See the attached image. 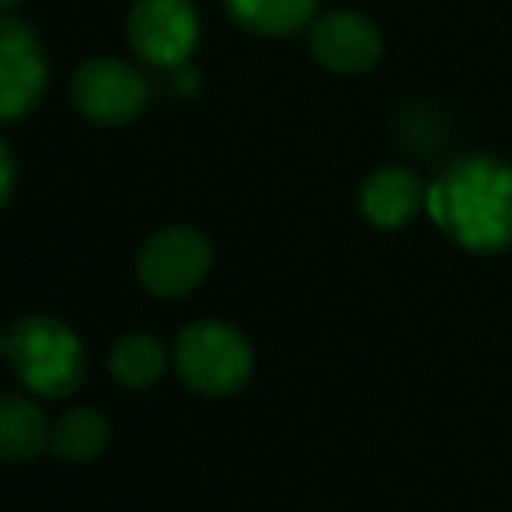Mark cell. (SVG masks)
Listing matches in <instances>:
<instances>
[{"instance_id": "obj_16", "label": "cell", "mask_w": 512, "mask_h": 512, "mask_svg": "<svg viewBox=\"0 0 512 512\" xmlns=\"http://www.w3.org/2000/svg\"><path fill=\"white\" fill-rule=\"evenodd\" d=\"M0 356H7V335L0 331Z\"/></svg>"}, {"instance_id": "obj_9", "label": "cell", "mask_w": 512, "mask_h": 512, "mask_svg": "<svg viewBox=\"0 0 512 512\" xmlns=\"http://www.w3.org/2000/svg\"><path fill=\"white\" fill-rule=\"evenodd\" d=\"M429 185L401 164L377 168L359 185V213L380 230H401L425 209Z\"/></svg>"}, {"instance_id": "obj_1", "label": "cell", "mask_w": 512, "mask_h": 512, "mask_svg": "<svg viewBox=\"0 0 512 512\" xmlns=\"http://www.w3.org/2000/svg\"><path fill=\"white\" fill-rule=\"evenodd\" d=\"M425 213L471 255L512 248V164L492 154L457 157L432 178Z\"/></svg>"}, {"instance_id": "obj_12", "label": "cell", "mask_w": 512, "mask_h": 512, "mask_svg": "<svg viewBox=\"0 0 512 512\" xmlns=\"http://www.w3.org/2000/svg\"><path fill=\"white\" fill-rule=\"evenodd\" d=\"M112 425L98 408H70L49 429V450L70 464H88L108 446Z\"/></svg>"}, {"instance_id": "obj_15", "label": "cell", "mask_w": 512, "mask_h": 512, "mask_svg": "<svg viewBox=\"0 0 512 512\" xmlns=\"http://www.w3.org/2000/svg\"><path fill=\"white\" fill-rule=\"evenodd\" d=\"M14 4H21V0H0V11H11Z\"/></svg>"}, {"instance_id": "obj_13", "label": "cell", "mask_w": 512, "mask_h": 512, "mask_svg": "<svg viewBox=\"0 0 512 512\" xmlns=\"http://www.w3.org/2000/svg\"><path fill=\"white\" fill-rule=\"evenodd\" d=\"M164 366H168V349L161 338L147 335V331H129L108 352V370L129 391H147L161 380Z\"/></svg>"}, {"instance_id": "obj_10", "label": "cell", "mask_w": 512, "mask_h": 512, "mask_svg": "<svg viewBox=\"0 0 512 512\" xmlns=\"http://www.w3.org/2000/svg\"><path fill=\"white\" fill-rule=\"evenodd\" d=\"M49 446V418L32 398L0 394V460L25 464Z\"/></svg>"}, {"instance_id": "obj_6", "label": "cell", "mask_w": 512, "mask_h": 512, "mask_svg": "<svg viewBox=\"0 0 512 512\" xmlns=\"http://www.w3.org/2000/svg\"><path fill=\"white\" fill-rule=\"evenodd\" d=\"M70 102L95 126H126L143 115L150 102V88L143 74L126 60L95 56L81 63L70 81Z\"/></svg>"}, {"instance_id": "obj_7", "label": "cell", "mask_w": 512, "mask_h": 512, "mask_svg": "<svg viewBox=\"0 0 512 512\" xmlns=\"http://www.w3.org/2000/svg\"><path fill=\"white\" fill-rule=\"evenodd\" d=\"M49 60L39 32L28 21L0 11V126L25 119L42 102Z\"/></svg>"}, {"instance_id": "obj_3", "label": "cell", "mask_w": 512, "mask_h": 512, "mask_svg": "<svg viewBox=\"0 0 512 512\" xmlns=\"http://www.w3.org/2000/svg\"><path fill=\"white\" fill-rule=\"evenodd\" d=\"M175 370L203 398H230L251 380V342L227 321H192L175 342Z\"/></svg>"}, {"instance_id": "obj_4", "label": "cell", "mask_w": 512, "mask_h": 512, "mask_svg": "<svg viewBox=\"0 0 512 512\" xmlns=\"http://www.w3.org/2000/svg\"><path fill=\"white\" fill-rule=\"evenodd\" d=\"M213 269V244L199 227L171 223L147 237L136 255V276L143 290L161 300L189 297Z\"/></svg>"}, {"instance_id": "obj_11", "label": "cell", "mask_w": 512, "mask_h": 512, "mask_svg": "<svg viewBox=\"0 0 512 512\" xmlns=\"http://www.w3.org/2000/svg\"><path fill=\"white\" fill-rule=\"evenodd\" d=\"M223 11L244 32L286 39L314 25L317 0H223Z\"/></svg>"}, {"instance_id": "obj_2", "label": "cell", "mask_w": 512, "mask_h": 512, "mask_svg": "<svg viewBox=\"0 0 512 512\" xmlns=\"http://www.w3.org/2000/svg\"><path fill=\"white\" fill-rule=\"evenodd\" d=\"M7 359L14 373L32 394L49 401H63L81 391L88 356L84 342L67 321L49 314L21 317L7 331Z\"/></svg>"}, {"instance_id": "obj_5", "label": "cell", "mask_w": 512, "mask_h": 512, "mask_svg": "<svg viewBox=\"0 0 512 512\" xmlns=\"http://www.w3.org/2000/svg\"><path fill=\"white\" fill-rule=\"evenodd\" d=\"M126 42L150 67H185L199 46L196 4L192 0H136L126 14Z\"/></svg>"}, {"instance_id": "obj_8", "label": "cell", "mask_w": 512, "mask_h": 512, "mask_svg": "<svg viewBox=\"0 0 512 512\" xmlns=\"http://www.w3.org/2000/svg\"><path fill=\"white\" fill-rule=\"evenodd\" d=\"M380 53V28L359 11H328L310 25V56L328 74L359 77L377 67Z\"/></svg>"}, {"instance_id": "obj_14", "label": "cell", "mask_w": 512, "mask_h": 512, "mask_svg": "<svg viewBox=\"0 0 512 512\" xmlns=\"http://www.w3.org/2000/svg\"><path fill=\"white\" fill-rule=\"evenodd\" d=\"M14 182H18V164H14L11 147L0 140V209H4L7 199L14 196Z\"/></svg>"}]
</instances>
